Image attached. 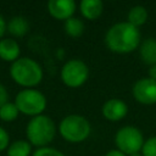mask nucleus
I'll return each mask as SVG.
<instances>
[{
	"mask_svg": "<svg viewBox=\"0 0 156 156\" xmlns=\"http://www.w3.org/2000/svg\"><path fill=\"white\" fill-rule=\"evenodd\" d=\"M107 48L118 54L134 51L140 44V32L129 22H118L110 27L105 35Z\"/></svg>",
	"mask_w": 156,
	"mask_h": 156,
	"instance_id": "f257e3e1",
	"label": "nucleus"
},
{
	"mask_svg": "<svg viewBox=\"0 0 156 156\" xmlns=\"http://www.w3.org/2000/svg\"><path fill=\"white\" fill-rule=\"evenodd\" d=\"M149 78L156 80V65L150 66V68H149Z\"/></svg>",
	"mask_w": 156,
	"mask_h": 156,
	"instance_id": "b1692460",
	"label": "nucleus"
},
{
	"mask_svg": "<svg viewBox=\"0 0 156 156\" xmlns=\"http://www.w3.org/2000/svg\"><path fill=\"white\" fill-rule=\"evenodd\" d=\"M6 29L9 33L13 37H23L29 30V23L28 21L22 16H15L10 20V22L6 26Z\"/></svg>",
	"mask_w": 156,
	"mask_h": 156,
	"instance_id": "4468645a",
	"label": "nucleus"
},
{
	"mask_svg": "<svg viewBox=\"0 0 156 156\" xmlns=\"http://www.w3.org/2000/svg\"><path fill=\"white\" fill-rule=\"evenodd\" d=\"M143 156H156V136H150L144 141L141 147Z\"/></svg>",
	"mask_w": 156,
	"mask_h": 156,
	"instance_id": "6ab92c4d",
	"label": "nucleus"
},
{
	"mask_svg": "<svg viewBox=\"0 0 156 156\" xmlns=\"http://www.w3.org/2000/svg\"><path fill=\"white\" fill-rule=\"evenodd\" d=\"M18 108L15 105V102H6L4 106L0 107V118L5 122L15 121L18 117Z\"/></svg>",
	"mask_w": 156,
	"mask_h": 156,
	"instance_id": "a211bd4d",
	"label": "nucleus"
},
{
	"mask_svg": "<svg viewBox=\"0 0 156 156\" xmlns=\"http://www.w3.org/2000/svg\"><path fill=\"white\" fill-rule=\"evenodd\" d=\"M6 22H5V20H4V17L0 15V40H1V38H2V35L5 34V30H6Z\"/></svg>",
	"mask_w": 156,
	"mask_h": 156,
	"instance_id": "5701e85b",
	"label": "nucleus"
},
{
	"mask_svg": "<svg viewBox=\"0 0 156 156\" xmlns=\"http://www.w3.org/2000/svg\"><path fill=\"white\" fill-rule=\"evenodd\" d=\"M115 143L117 145V150L129 156L141 151L144 145V136L136 127L126 126L117 130L115 135Z\"/></svg>",
	"mask_w": 156,
	"mask_h": 156,
	"instance_id": "423d86ee",
	"label": "nucleus"
},
{
	"mask_svg": "<svg viewBox=\"0 0 156 156\" xmlns=\"http://www.w3.org/2000/svg\"><path fill=\"white\" fill-rule=\"evenodd\" d=\"M15 105L17 106L18 111L28 115V116H39L46 107V98L45 95L32 88H27L21 90L15 99Z\"/></svg>",
	"mask_w": 156,
	"mask_h": 156,
	"instance_id": "39448f33",
	"label": "nucleus"
},
{
	"mask_svg": "<svg viewBox=\"0 0 156 156\" xmlns=\"http://www.w3.org/2000/svg\"><path fill=\"white\" fill-rule=\"evenodd\" d=\"M140 57L149 66L156 65V39H145L140 45Z\"/></svg>",
	"mask_w": 156,
	"mask_h": 156,
	"instance_id": "ddd939ff",
	"label": "nucleus"
},
{
	"mask_svg": "<svg viewBox=\"0 0 156 156\" xmlns=\"http://www.w3.org/2000/svg\"><path fill=\"white\" fill-rule=\"evenodd\" d=\"M56 134V126L54 121L45 115L32 117L26 128V135L30 145L45 147L50 144Z\"/></svg>",
	"mask_w": 156,
	"mask_h": 156,
	"instance_id": "7ed1b4c3",
	"label": "nucleus"
},
{
	"mask_svg": "<svg viewBox=\"0 0 156 156\" xmlns=\"http://www.w3.org/2000/svg\"><path fill=\"white\" fill-rule=\"evenodd\" d=\"M105 156H127V155H124L123 152H121L119 150H110Z\"/></svg>",
	"mask_w": 156,
	"mask_h": 156,
	"instance_id": "393cba45",
	"label": "nucleus"
},
{
	"mask_svg": "<svg viewBox=\"0 0 156 156\" xmlns=\"http://www.w3.org/2000/svg\"><path fill=\"white\" fill-rule=\"evenodd\" d=\"M58 130L65 140L69 143H80L90 135L91 127L84 116L68 115L61 121Z\"/></svg>",
	"mask_w": 156,
	"mask_h": 156,
	"instance_id": "20e7f679",
	"label": "nucleus"
},
{
	"mask_svg": "<svg viewBox=\"0 0 156 156\" xmlns=\"http://www.w3.org/2000/svg\"><path fill=\"white\" fill-rule=\"evenodd\" d=\"M76 2L73 0H50L48 2L49 13L56 20H68L73 17L76 11Z\"/></svg>",
	"mask_w": 156,
	"mask_h": 156,
	"instance_id": "1a4fd4ad",
	"label": "nucleus"
},
{
	"mask_svg": "<svg viewBox=\"0 0 156 156\" xmlns=\"http://www.w3.org/2000/svg\"><path fill=\"white\" fill-rule=\"evenodd\" d=\"M79 10L85 18L96 20L102 13L104 4L101 0H83L79 4Z\"/></svg>",
	"mask_w": 156,
	"mask_h": 156,
	"instance_id": "f8f14e48",
	"label": "nucleus"
},
{
	"mask_svg": "<svg viewBox=\"0 0 156 156\" xmlns=\"http://www.w3.org/2000/svg\"><path fill=\"white\" fill-rule=\"evenodd\" d=\"M134 99L144 105H152L156 102V80L151 78L138 79L132 89Z\"/></svg>",
	"mask_w": 156,
	"mask_h": 156,
	"instance_id": "6e6552de",
	"label": "nucleus"
},
{
	"mask_svg": "<svg viewBox=\"0 0 156 156\" xmlns=\"http://www.w3.org/2000/svg\"><path fill=\"white\" fill-rule=\"evenodd\" d=\"M89 77V68L87 63L78 58L68 60L61 68V79L69 88H78L83 85Z\"/></svg>",
	"mask_w": 156,
	"mask_h": 156,
	"instance_id": "0eeeda50",
	"label": "nucleus"
},
{
	"mask_svg": "<svg viewBox=\"0 0 156 156\" xmlns=\"http://www.w3.org/2000/svg\"><path fill=\"white\" fill-rule=\"evenodd\" d=\"M128 112L127 104L121 99H110L102 105V115L108 121H119Z\"/></svg>",
	"mask_w": 156,
	"mask_h": 156,
	"instance_id": "9d476101",
	"label": "nucleus"
},
{
	"mask_svg": "<svg viewBox=\"0 0 156 156\" xmlns=\"http://www.w3.org/2000/svg\"><path fill=\"white\" fill-rule=\"evenodd\" d=\"M9 143H10L9 133L2 127H0V151H4L5 149H7Z\"/></svg>",
	"mask_w": 156,
	"mask_h": 156,
	"instance_id": "412c9836",
	"label": "nucleus"
},
{
	"mask_svg": "<svg viewBox=\"0 0 156 156\" xmlns=\"http://www.w3.org/2000/svg\"><path fill=\"white\" fill-rule=\"evenodd\" d=\"M32 156H65V154L61 152V151L57 150V149L45 146V147H38V149L33 152Z\"/></svg>",
	"mask_w": 156,
	"mask_h": 156,
	"instance_id": "aec40b11",
	"label": "nucleus"
},
{
	"mask_svg": "<svg viewBox=\"0 0 156 156\" xmlns=\"http://www.w3.org/2000/svg\"><path fill=\"white\" fill-rule=\"evenodd\" d=\"M32 145L27 140H16L7 147V156H29Z\"/></svg>",
	"mask_w": 156,
	"mask_h": 156,
	"instance_id": "dca6fc26",
	"label": "nucleus"
},
{
	"mask_svg": "<svg viewBox=\"0 0 156 156\" xmlns=\"http://www.w3.org/2000/svg\"><path fill=\"white\" fill-rule=\"evenodd\" d=\"M65 32L72 38H78L84 32V23L77 17H71L65 21Z\"/></svg>",
	"mask_w": 156,
	"mask_h": 156,
	"instance_id": "f3484780",
	"label": "nucleus"
},
{
	"mask_svg": "<svg viewBox=\"0 0 156 156\" xmlns=\"http://www.w3.org/2000/svg\"><path fill=\"white\" fill-rule=\"evenodd\" d=\"M20 45L15 39L5 38L0 40V58L7 62H15L20 58Z\"/></svg>",
	"mask_w": 156,
	"mask_h": 156,
	"instance_id": "9b49d317",
	"label": "nucleus"
},
{
	"mask_svg": "<svg viewBox=\"0 0 156 156\" xmlns=\"http://www.w3.org/2000/svg\"><path fill=\"white\" fill-rule=\"evenodd\" d=\"M127 18L130 24H133L134 27H140L143 26L146 21H147V11L144 6L141 5H135L133 7H130V10L128 11Z\"/></svg>",
	"mask_w": 156,
	"mask_h": 156,
	"instance_id": "2eb2a0df",
	"label": "nucleus"
},
{
	"mask_svg": "<svg viewBox=\"0 0 156 156\" xmlns=\"http://www.w3.org/2000/svg\"><path fill=\"white\" fill-rule=\"evenodd\" d=\"M7 100H9V93H7L6 88L0 83V107L4 106L6 102H9Z\"/></svg>",
	"mask_w": 156,
	"mask_h": 156,
	"instance_id": "4be33fe9",
	"label": "nucleus"
},
{
	"mask_svg": "<svg viewBox=\"0 0 156 156\" xmlns=\"http://www.w3.org/2000/svg\"><path fill=\"white\" fill-rule=\"evenodd\" d=\"M129 156H143L140 152H136V154H133V155H129Z\"/></svg>",
	"mask_w": 156,
	"mask_h": 156,
	"instance_id": "a878e982",
	"label": "nucleus"
},
{
	"mask_svg": "<svg viewBox=\"0 0 156 156\" xmlns=\"http://www.w3.org/2000/svg\"><path fill=\"white\" fill-rule=\"evenodd\" d=\"M11 78L20 85L32 88L38 85L43 79L41 66L29 57H20L10 67Z\"/></svg>",
	"mask_w": 156,
	"mask_h": 156,
	"instance_id": "f03ea898",
	"label": "nucleus"
}]
</instances>
